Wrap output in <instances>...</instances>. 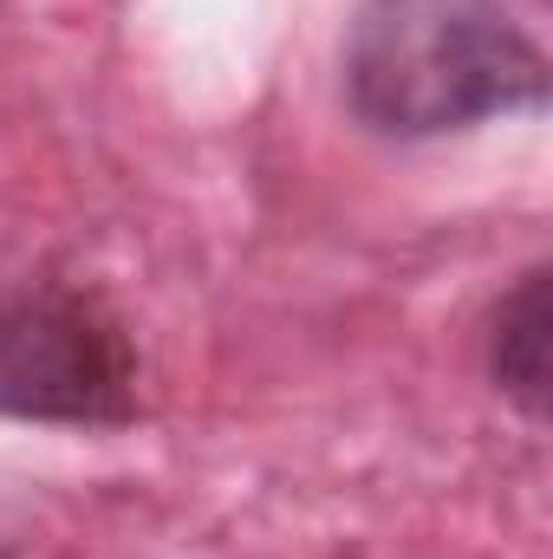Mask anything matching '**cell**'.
<instances>
[{"label":"cell","mask_w":553,"mask_h":559,"mask_svg":"<svg viewBox=\"0 0 553 559\" xmlns=\"http://www.w3.org/2000/svg\"><path fill=\"white\" fill-rule=\"evenodd\" d=\"M489 371L521 417H548V267H528L521 286L502 299L489 332Z\"/></svg>","instance_id":"obj_3"},{"label":"cell","mask_w":553,"mask_h":559,"mask_svg":"<svg viewBox=\"0 0 553 559\" xmlns=\"http://www.w3.org/2000/svg\"><path fill=\"white\" fill-rule=\"evenodd\" d=\"M345 98L385 138H443L541 105L548 59L502 0H365L345 33Z\"/></svg>","instance_id":"obj_1"},{"label":"cell","mask_w":553,"mask_h":559,"mask_svg":"<svg viewBox=\"0 0 553 559\" xmlns=\"http://www.w3.org/2000/svg\"><path fill=\"white\" fill-rule=\"evenodd\" d=\"M138 404V365L111 319L66 293L0 299V411L52 423H118Z\"/></svg>","instance_id":"obj_2"}]
</instances>
